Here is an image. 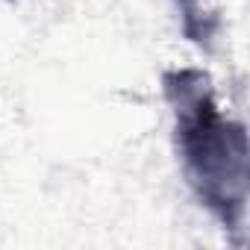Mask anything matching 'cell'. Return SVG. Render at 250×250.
Returning <instances> with one entry per match:
<instances>
[{
  "label": "cell",
  "instance_id": "1",
  "mask_svg": "<svg viewBox=\"0 0 250 250\" xmlns=\"http://www.w3.org/2000/svg\"><path fill=\"white\" fill-rule=\"evenodd\" d=\"M174 118L183 177L200 206L224 227H244L250 197L247 127L229 115L200 68H177L162 80Z\"/></svg>",
  "mask_w": 250,
  "mask_h": 250
}]
</instances>
